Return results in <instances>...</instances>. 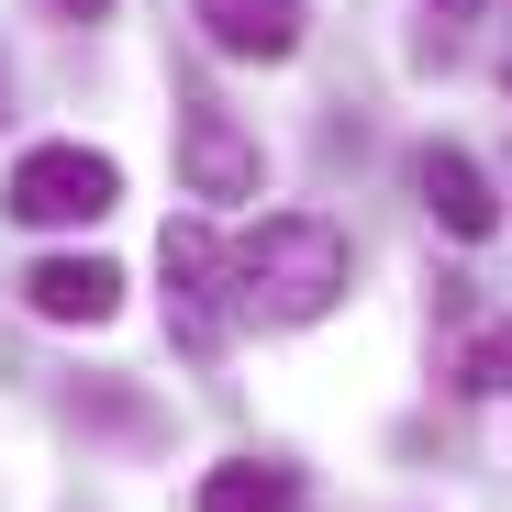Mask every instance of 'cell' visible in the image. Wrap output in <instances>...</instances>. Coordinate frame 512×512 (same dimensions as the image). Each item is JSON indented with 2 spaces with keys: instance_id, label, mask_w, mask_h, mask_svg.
<instances>
[{
  "instance_id": "obj_10",
  "label": "cell",
  "mask_w": 512,
  "mask_h": 512,
  "mask_svg": "<svg viewBox=\"0 0 512 512\" xmlns=\"http://www.w3.org/2000/svg\"><path fill=\"white\" fill-rule=\"evenodd\" d=\"M34 12H45V23H101L112 0H34Z\"/></svg>"
},
{
  "instance_id": "obj_4",
  "label": "cell",
  "mask_w": 512,
  "mask_h": 512,
  "mask_svg": "<svg viewBox=\"0 0 512 512\" xmlns=\"http://www.w3.org/2000/svg\"><path fill=\"white\" fill-rule=\"evenodd\" d=\"M412 201L435 212L457 245H479V234L501 223V190H490V167H479L468 145H423V156H412Z\"/></svg>"
},
{
  "instance_id": "obj_8",
  "label": "cell",
  "mask_w": 512,
  "mask_h": 512,
  "mask_svg": "<svg viewBox=\"0 0 512 512\" xmlns=\"http://www.w3.org/2000/svg\"><path fill=\"white\" fill-rule=\"evenodd\" d=\"M201 512H301V468L279 457H223L201 479Z\"/></svg>"
},
{
  "instance_id": "obj_1",
  "label": "cell",
  "mask_w": 512,
  "mask_h": 512,
  "mask_svg": "<svg viewBox=\"0 0 512 512\" xmlns=\"http://www.w3.org/2000/svg\"><path fill=\"white\" fill-rule=\"evenodd\" d=\"M346 234H334L323 212H268V223H245L234 245H223V290H234V312L245 323H312V312H334L346 301Z\"/></svg>"
},
{
  "instance_id": "obj_9",
  "label": "cell",
  "mask_w": 512,
  "mask_h": 512,
  "mask_svg": "<svg viewBox=\"0 0 512 512\" xmlns=\"http://www.w3.org/2000/svg\"><path fill=\"white\" fill-rule=\"evenodd\" d=\"M457 390H479V401H512V323H479V334H468Z\"/></svg>"
},
{
  "instance_id": "obj_6",
  "label": "cell",
  "mask_w": 512,
  "mask_h": 512,
  "mask_svg": "<svg viewBox=\"0 0 512 512\" xmlns=\"http://www.w3.org/2000/svg\"><path fill=\"white\" fill-rule=\"evenodd\" d=\"M23 301L45 323H112L123 312V268H112V256H45V268L23 279Z\"/></svg>"
},
{
  "instance_id": "obj_5",
  "label": "cell",
  "mask_w": 512,
  "mask_h": 512,
  "mask_svg": "<svg viewBox=\"0 0 512 512\" xmlns=\"http://www.w3.org/2000/svg\"><path fill=\"white\" fill-rule=\"evenodd\" d=\"M179 179H190V201H256V190H268V156H256V134H234L223 112H190Z\"/></svg>"
},
{
  "instance_id": "obj_7",
  "label": "cell",
  "mask_w": 512,
  "mask_h": 512,
  "mask_svg": "<svg viewBox=\"0 0 512 512\" xmlns=\"http://www.w3.org/2000/svg\"><path fill=\"white\" fill-rule=\"evenodd\" d=\"M190 12L223 56H256V67H279L301 45V0H190Z\"/></svg>"
},
{
  "instance_id": "obj_3",
  "label": "cell",
  "mask_w": 512,
  "mask_h": 512,
  "mask_svg": "<svg viewBox=\"0 0 512 512\" xmlns=\"http://www.w3.org/2000/svg\"><path fill=\"white\" fill-rule=\"evenodd\" d=\"M112 201H123V167L90 156V145H34V156L12 167V190H0L12 223H101Z\"/></svg>"
},
{
  "instance_id": "obj_11",
  "label": "cell",
  "mask_w": 512,
  "mask_h": 512,
  "mask_svg": "<svg viewBox=\"0 0 512 512\" xmlns=\"http://www.w3.org/2000/svg\"><path fill=\"white\" fill-rule=\"evenodd\" d=\"M435 23H468V0H435Z\"/></svg>"
},
{
  "instance_id": "obj_2",
  "label": "cell",
  "mask_w": 512,
  "mask_h": 512,
  "mask_svg": "<svg viewBox=\"0 0 512 512\" xmlns=\"http://www.w3.org/2000/svg\"><path fill=\"white\" fill-rule=\"evenodd\" d=\"M156 279H167V346H179V357H223L234 290H223L212 223H167V234H156Z\"/></svg>"
}]
</instances>
